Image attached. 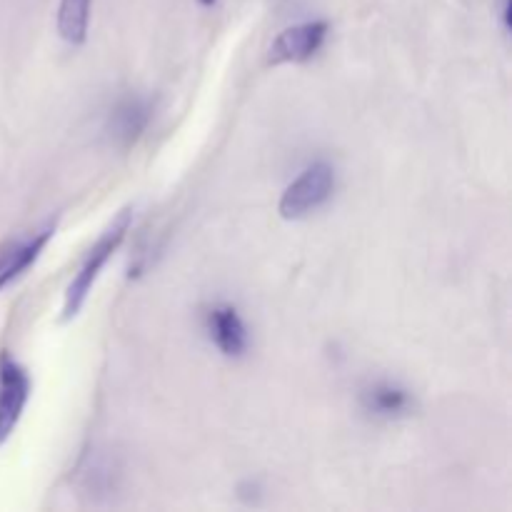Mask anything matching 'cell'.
<instances>
[{"label": "cell", "mask_w": 512, "mask_h": 512, "mask_svg": "<svg viewBox=\"0 0 512 512\" xmlns=\"http://www.w3.org/2000/svg\"><path fill=\"white\" fill-rule=\"evenodd\" d=\"M130 218H133V213H130V210H120L118 218H115L113 223H110L108 228L100 233V238L95 240L93 248L88 250L85 260L80 263L78 273L73 275L68 290H65L63 313H60V320H63V323H70V320L78 318V313L83 310L85 300H88L90 290H93L95 280L100 278V270L105 268V263L110 260V255H113L115 250H118V245L123 243L125 233H128V228H130Z\"/></svg>", "instance_id": "obj_1"}, {"label": "cell", "mask_w": 512, "mask_h": 512, "mask_svg": "<svg viewBox=\"0 0 512 512\" xmlns=\"http://www.w3.org/2000/svg\"><path fill=\"white\" fill-rule=\"evenodd\" d=\"M335 193V168L325 160L308 165L293 183L280 195L278 213L285 220L308 218L318 208H323Z\"/></svg>", "instance_id": "obj_2"}, {"label": "cell", "mask_w": 512, "mask_h": 512, "mask_svg": "<svg viewBox=\"0 0 512 512\" xmlns=\"http://www.w3.org/2000/svg\"><path fill=\"white\" fill-rule=\"evenodd\" d=\"M30 398V375L10 353H0V445L18 428Z\"/></svg>", "instance_id": "obj_3"}, {"label": "cell", "mask_w": 512, "mask_h": 512, "mask_svg": "<svg viewBox=\"0 0 512 512\" xmlns=\"http://www.w3.org/2000/svg\"><path fill=\"white\" fill-rule=\"evenodd\" d=\"M55 225H58V220L50 218L38 228L15 235V238L5 240L0 245V290L13 283V280H18L40 258L43 248L55 235Z\"/></svg>", "instance_id": "obj_4"}, {"label": "cell", "mask_w": 512, "mask_h": 512, "mask_svg": "<svg viewBox=\"0 0 512 512\" xmlns=\"http://www.w3.org/2000/svg\"><path fill=\"white\" fill-rule=\"evenodd\" d=\"M330 25L325 20H308V23L285 28L278 38L273 40L268 50V60L273 65L280 63H305L323 48L328 38Z\"/></svg>", "instance_id": "obj_5"}, {"label": "cell", "mask_w": 512, "mask_h": 512, "mask_svg": "<svg viewBox=\"0 0 512 512\" xmlns=\"http://www.w3.org/2000/svg\"><path fill=\"white\" fill-rule=\"evenodd\" d=\"M205 328H208L213 345L225 358H243L248 353L250 335L235 305H213L208 310V315H205Z\"/></svg>", "instance_id": "obj_6"}, {"label": "cell", "mask_w": 512, "mask_h": 512, "mask_svg": "<svg viewBox=\"0 0 512 512\" xmlns=\"http://www.w3.org/2000/svg\"><path fill=\"white\" fill-rule=\"evenodd\" d=\"M150 115H153V103L148 98H125L120 100L113 108V113L108 115V125H105V133L113 140V145L120 148H130L135 140L143 135V130L148 128Z\"/></svg>", "instance_id": "obj_7"}, {"label": "cell", "mask_w": 512, "mask_h": 512, "mask_svg": "<svg viewBox=\"0 0 512 512\" xmlns=\"http://www.w3.org/2000/svg\"><path fill=\"white\" fill-rule=\"evenodd\" d=\"M360 405L368 415L380 420H398L413 410V395L408 393L400 385L388 383V380H380V383L368 385V388L360 393Z\"/></svg>", "instance_id": "obj_8"}, {"label": "cell", "mask_w": 512, "mask_h": 512, "mask_svg": "<svg viewBox=\"0 0 512 512\" xmlns=\"http://www.w3.org/2000/svg\"><path fill=\"white\" fill-rule=\"evenodd\" d=\"M90 5L93 0H60L58 5V33L65 43L83 45L88 38Z\"/></svg>", "instance_id": "obj_9"}, {"label": "cell", "mask_w": 512, "mask_h": 512, "mask_svg": "<svg viewBox=\"0 0 512 512\" xmlns=\"http://www.w3.org/2000/svg\"><path fill=\"white\" fill-rule=\"evenodd\" d=\"M198 3H200V5H213L215 0H198Z\"/></svg>", "instance_id": "obj_10"}]
</instances>
